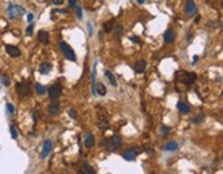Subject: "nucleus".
Masks as SVG:
<instances>
[{"label": "nucleus", "mask_w": 223, "mask_h": 174, "mask_svg": "<svg viewBox=\"0 0 223 174\" xmlns=\"http://www.w3.org/2000/svg\"><path fill=\"white\" fill-rule=\"evenodd\" d=\"M105 76H106V78H107V80L110 82V84H112V86H114V87L117 86L116 78H114V76H113V73H112L110 70H105Z\"/></svg>", "instance_id": "aec40b11"}, {"label": "nucleus", "mask_w": 223, "mask_h": 174, "mask_svg": "<svg viewBox=\"0 0 223 174\" xmlns=\"http://www.w3.org/2000/svg\"><path fill=\"white\" fill-rule=\"evenodd\" d=\"M76 11H77V18H79V19H81V18H83V13H81V8L79 7V6H77V7H76Z\"/></svg>", "instance_id": "2f4dec72"}, {"label": "nucleus", "mask_w": 223, "mask_h": 174, "mask_svg": "<svg viewBox=\"0 0 223 174\" xmlns=\"http://www.w3.org/2000/svg\"><path fill=\"white\" fill-rule=\"evenodd\" d=\"M51 149H52V142H51V140H46V141H44V146H43V151H42V153H40L42 159L47 158V156L50 155V152H51Z\"/></svg>", "instance_id": "1a4fd4ad"}, {"label": "nucleus", "mask_w": 223, "mask_h": 174, "mask_svg": "<svg viewBox=\"0 0 223 174\" xmlns=\"http://www.w3.org/2000/svg\"><path fill=\"white\" fill-rule=\"evenodd\" d=\"M69 116L72 117V119H77V112H76L75 109H70V111H69Z\"/></svg>", "instance_id": "7c9ffc66"}, {"label": "nucleus", "mask_w": 223, "mask_h": 174, "mask_svg": "<svg viewBox=\"0 0 223 174\" xmlns=\"http://www.w3.org/2000/svg\"><path fill=\"white\" fill-rule=\"evenodd\" d=\"M196 11H197V6H196V2H194V0H187L186 7H184V13H186V15L193 17V15L196 14Z\"/></svg>", "instance_id": "423d86ee"}, {"label": "nucleus", "mask_w": 223, "mask_h": 174, "mask_svg": "<svg viewBox=\"0 0 223 174\" xmlns=\"http://www.w3.org/2000/svg\"><path fill=\"white\" fill-rule=\"evenodd\" d=\"M6 109H7V112H8L10 115H13L14 111H15V109H14V107H13V104H10V102H7V105H6Z\"/></svg>", "instance_id": "cd10ccee"}, {"label": "nucleus", "mask_w": 223, "mask_h": 174, "mask_svg": "<svg viewBox=\"0 0 223 174\" xmlns=\"http://www.w3.org/2000/svg\"><path fill=\"white\" fill-rule=\"evenodd\" d=\"M178 109H179V112H182V113H190V107L186 104V102H183V101H178Z\"/></svg>", "instance_id": "f3484780"}, {"label": "nucleus", "mask_w": 223, "mask_h": 174, "mask_svg": "<svg viewBox=\"0 0 223 174\" xmlns=\"http://www.w3.org/2000/svg\"><path fill=\"white\" fill-rule=\"evenodd\" d=\"M52 69V65L50 62H42L39 66V72L42 73V75H47V73H50V70Z\"/></svg>", "instance_id": "dca6fc26"}, {"label": "nucleus", "mask_w": 223, "mask_h": 174, "mask_svg": "<svg viewBox=\"0 0 223 174\" xmlns=\"http://www.w3.org/2000/svg\"><path fill=\"white\" fill-rule=\"evenodd\" d=\"M32 33H33V23H29V26L28 28H26V35H28V36H32Z\"/></svg>", "instance_id": "c756f323"}, {"label": "nucleus", "mask_w": 223, "mask_h": 174, "mask_svg": "<svg viewBox=\"0 0 223 174\" xmlns=\"http://www.w3.org/2000/svg\"><path fill=\"white\" fill-rule=\"evenodd\" d=\"M61 94H62V86H61L59 83L52 84V86L48 88V97H50V100H52V101L59 98Z\"/></svg>", "instance_id": "20e7f679"}, {"label": "nucleus", "mask_w": 223, "mask_h": 174, "mask_svg": "<svg viewBox=\"0 0 223 174\" xmlns=\"http://www.w3.org/2000/svg\"><path fill=\"white\" fill-rule=\"evenodd\" d=\"M88 32H90V33H92V26H91L90 22H88Z\"/></svg>", "instance_id": "ea45409f"}, {"label": "nucleus", "mask_w": 223, "mask_h": 174, "mask_svg": "<svg viewBox=\"0 0 223 174\" xmlns=\"http://www.w3.org/2000/svg\"><path fill=\"white\" fill-rule=\"evenodd\" d=\"M52 2V4H55V6H61L63 3V0H51Z\"/></svg>", "instance_id": "f704fd0d"}, {"label": "nucleus", "mask_w": 223, "mask_h": 174, "mask_svg": "<svg viewBox=\"0 0 223 174\" xmlns=\"http://www.w3.org/2000/svg\"><path fill=\"white\" fill-rule=\"evenodd\" d=\"M120 144H121V138L119 135H113L112 137V148H117V146H120Z\"/></svg>", "instance_id": "412c9836"}, {"label": "nucleus", "mask_w": 223, "mask_h": 174, "mask_svg": "<svg viewBox=\"0 0 223 174\" xmlns=\"http://www.w3.org/2000/svg\"><path fill=\"white\" fill-rule=\"evenodd\" d=\"M208 25H209L211 28H218V26H219V22H209Z\"/></svg>", "instance_id": "4c0bfd02"}, {"label": "nucleus", "mask_w": 223, "mask_h": 174, "mask_svg": "<svg viewBox=\"0 0 223 174\" xmlns=\"http://www.w3.org/2000/svg\"><path fill=\"white\" fill-rule=\"evenodd\" d=\"M0 80H2V83L4 84L6 87H7V86H10V79H8L6 75H0Z\"/></svg>", "instance_id": "b1692460"}, {"label": "nucleus", "mask_w": 223, "mask_h": 174, "mask_svg": "<svg viewBox=\"0 0 223 174\" xmlns=\"http://www.w3.org/2000/svg\"><path fill=\"white\" fill-rule=\"evenodd\" d=\"M26 19H28V22H32V21H33V14L29 13L28 15H26Z\"/></svg>", "instance_id": "c9c22d12"}, {"label": "nucleus", "mask_w": 223, "mask_h": 174, "mask_svg": "<svg viewBox=\"0 0 223 174\" xmlns=\"http://www.w3.org/2000/svg\"><path fill=\"white\" fill-rule=\"evenodd\" d=\"M37 40L43 44H48L50 43V33L47 31H40L37 33Z\"/></svg>", "instance_id": "9b49d317"}, {"label": "nucleus", "mask_w": 223, "mask_h": 174, "mask_svg": "<svg viewBox=\"0 0 223 174\" xmlns=\"http://www.w3.org/2000/svg\"><path fill=\"white\" fill-rule=\"evenodd\" d=\"M69 3H70V7H72V8L77 7V0H69Z\"/></svg>", "instance_id": "72a5a7b5"}, {"label": "nucleus", "mask_w": 223, "mask_h": 174, "mask_svg": "<svg viewBox=\"0 0 223 174\" xmlns=\"http://www.w3.org/2000/svg\"><path fill=\"white\" fill-rule=\"evenodd\" d=\"M178 76H180V82L184 83L186 86H190L193 82L196 80V75L194 73H186V72H179Z\"/></svg>", "instance_id": "39448f33"}, {"label": "nucleus", "mask_w": 223, "mask_h": 174, "mask_svg": "<svg viewBox=\"0 0 223 174\" xmlns=\"http://www.w3.org/2000/svg\"><path fill=\"white\" fill-rule=\"evenodd\" d=\"M59 109H61V107H59V104L57 102V100H55L54 102H51V104L47 107V112H48L51 116H55V115H58L59 113Z\"/></svg>", "instance_id": "6e6552de"}, {"label": "nucleus", "mask_w": 223, "mask_h": 174, "mask_svg": "<svg viewBox=\"0 0 223 174\" xmlns=\"http://www.w3.org/2000/svg\"><path fill=\"white\" fill-rule=\"evenodd\" d=\"M164 40H165L167 44L174 43V40H175V32L172 31V29H167L165 33H164Z\"/></svg>", "instance_id": "ddd939ff"}, {"label": "nucleus", "mask_w": 223, "mask_h": 174, "mask_svg": "<svg viewBox=\"0 0 223 174\" xmlns=\"http://www.w3.org/2000/svg\"><path fill=\"white\" fill-rule=\"evenodd\" d=\"M59 50L62 51V54L65 55V57L67 58L69 61H73V62H76V54H75V51H73V49L69 46L67 43L65 42H59Z\"/></svg>", "instance_id": "f257e3e1"}, {"label": "nucleus", "mask_w": 223, "mask_h": 174, "mask_svg": "<svg viewBox=\"0 0 223 174\" xmlns=\"http://www.w3.org/2000/svg\"><path fill=\"white\" fill-rule=\"evenodd\" d=\"M15 91L17 94H18L19 97H28L29 94H30V87H29V83L28 82H19V83H17L15 86Z\"/></svg>", "instance_id": "7ed1b4c3"}, {"label": "nucleus", "mask_w": 223, "mask_h": 174, "mask_svg": "<svg viewBox=\"0 0 223 174\" xmlns=\"http://www.w3.org/2000/svg\"><path fill=\"white\" fill-rule=\"evenodd\" d=\"M7 14H8V18L14 19L15 17H19V15H22V14H25V10H23V7H21V6L11 3L7 7Z\"/></svg>", "instance_id": "f03ea898"}, {"label": "nucleus", "mask_w": 223, "mask_h": 174, "mask_svg": "<svg viewBox=\"0 0 223 174\" xmlns=\"http://www.w3.org/2000/svg\"><path fill=\"white\" fill-rule=\"evenodd\" d=\"M94 93L95 94H99V95H106V93H107V90H106V87L103 86L102 83H96L95 86H94Z\"/></svg>", "instance_id": "2eb2a0df"}, {"label": "nucleus", "mask_w": 223, "mask_h": 174, "mask_svg": "<svg viewBox=\"0 0 223 174\" xmlns=\"http://www.w3.org/2000/svg\"><path fill=\"white\" fill-rule=\"evenodd\" d=\"M136 2H138V3H139V4H142V3H145V2H146V0H136Z\"/></svg>", "instance_id": "a19ab883"}, {"label": "nucleus", "mask_w": 223, "mask_h": 174, "mask_svg": "<svg viewBox=\"0 0 223 174\" xmlns=\"http://www.w3.org/2000/svg\"><path fill=\"white\" fill-rule=\"evenodd\" d=\"M146 69V61L145 60H139L136 64L134 65V70L136 73H143Z\"/></svg>", "instance_id": "4468645a"}, {"label": "nucleus", "mask_w": 223, "mask_h": 174, "mask_svg": "<svg viewBox=\"0 0 223 174\" xmlns=\"http://www.w3.org/2000/svg\"><path fill=\"white\" fill-rule=\"evenodd\" d=\"M84 145L87 146V148H92L94 146V135L88 133V134L86 135V140H84Z\"/></svg>", "instance_id": "a211bd4d"}, {"label": "nucleus", "mask_w": 223, "mask_h": 174, "mask_svg": "<svg viewBox=\"0 0 223 174\" xmlns=\"http://www.w3.org/2000/svg\"><path fill=\"white\" fill-rule=\"evenodd\" d=\"M178 148H179V144L176 141H169V142H167L165 145H163V151H167V152L176 151Z\"/></svg>", "instance_id": "f8f14e48"}, {"label": "nucleus", "mask_w": 223, "mask_h": 174, "mask_svg": "<svg viewBox=\"0 0 223 174\" xmlns=\"http://www.w3.org/2000/svg\"><path fill=\"white\" fill-rule=\"evenodd\" d=\"M34 90H36V93L39 94V95H43V94H46V88H44V86H42L40 83H36V84H34Z\"/></svg>", "instance_id": "4be33fe9"}, {"label": "nucleus", "mask_w": 223, "mask_h": 174, "mask_svg": "<svg viewBox=\"0 0 223 174\" xmlns=\"http://www.w3.org/2000/svg\"><path fill=\"white\" fill-rule=\"evenodd\" d=\"M80 172L81 173H86V174H95V170H94L88 163H83V164H81V170H80Z\"/></svg>", "instance_id": "6ab92c4d"}, {"label": "nucleus", "mask_w": 223, "mask_h": 174, "mask_svg": "<svg viewBox=\"0 0 223 174\" xmlns=\"http://www.w3.org/2000/svg\"><path fill=\"white\" fill-rule=\"evenodd\" d=\"M131 40H132L134 43H140V40H139V37L138 36H131Z\"/></svg>", "instance_id": "e433bc0d"}, {"label": "nucleus", "mask_w": 223, "mask_h": 174, "mask_svg": "<svg viewBox=\"0 0 223 174\" xmlns=\"http://www.w3.org/2000/svg\"><path fill=\"white\" fill-rule=\"evenodd\" d=\"M6 53H7L10 57H19V55H21V50L17 46H11V44L6 46Z\"/></svg>", "instance_id": "0eeeda50"}, {"label": "nucleus", "mask_w": 223, "mask_h": 174, "mask_svg": "<svg viewBox=\"0 0 223 174\" xmlns=\"http://www.w3.org/2000/svg\"><path fill=\"white\" fill-rule=\"evenodd\" d=\"M113 19H112V21H107V22H105L103 23V31L105 32H110L112 29H113Z\"/></svg>", "instance_id": "5701e85b"}, {"label": "nucleus", "mask_w": 223, "mask_h": 174, "mask_svg": "<svg viewBox=\"0 0 223 174\" xmlns=\"http://www.w3.org/2000/svg\"><path fill=\"white\" fill-rule=\"evenodd\" d=\"M136 155H138V151H136V149L130 148V149H127V151H124V153H123V158H124L125 160L132 162V160H135Z\"/></svg>", "instance_id": "9d476101"}, {"label": "nucleus", "mask_w": 223, "mask_h": 174, "mask_svg": "<svg viewBox=\"0 0 223 174\" xmlns=\"http://www.w3.org/2000/svg\"><path fill=\"white\" fill-rule=\"evenodd\" d=\"M197 61H198V55H194V57H193V61H192V65H194Z\"/></svg>", "instance_id": "58836bf2"}, {"label": "nucleus", "mask_w": 223, "mask_h": 174, "mask_svg": "<svg viewBox=\"0 0 223 174\" xmlns=\"http://www.w3.org/2000/svg\"><path fill=\"white\" fill-rule=\"evenodd\" d=\"M121 35H123V26L121 25H117L116 26V36L117 37H121Z\"/></svg>", "instance_id": "c85d7f7f"}, {"label": "nucleus", "mask_w": 223, "mask_h": 174, "mask_svg": "<svg viewBox=\"0 0 223 174\" xmlns=\"http://www.w3.org/2000/svg\"><path fill=\"white\" fill-rule=\"evenodd\" d=\"M202 119H204V113H198V116H197V117H193L192 122L197 125V123H201V122H202Z\"/></svg>", "instance_id": "393cba45"}, {"label": "nucleus", "mask_w": 223, "mask_h": 174, "mask_svg": "<svg viewBox=\"0 0 223 174\" xmlns=\"http://www.w3.org/2000/svg\"><path fill=\"white\" fill-rule=\"evenodd\" d=\"M10 131H11V137L15 140V138H18V133H17V130H15V126H10Z\"/></svg>", "instance_id": "a878e982"}, {"label": "nucleus", "mask_w": 223, "mask_h": 174, "mask_svg": "<svg viewBox=\"0 0 223 174\" xmlns=\"http://www.w3.org/2000/svg\"><path fill=\"white\" fill-rule=\"evenodd\" d=\"M107 144H109V140H106V138H103V140L101 141V146H102V148H105V146H107Z\"/></svg>", "instance_id": "473e14b6"}, {"label": "nucleus", "mask_w": 223, "mask_h": 174, "mask_svg": "<svg viewBox=\"0 0 223 174\" xmlns=\"http://www.w3.org/2000/svg\"><path fill=\"white\" fill-rule=\"evenodd\" d=\"M160 133H161V135H168L169 127H167V126H161V127H160Z\"/></svg>", "instance_id": "bb28decb"}]
</instances>
